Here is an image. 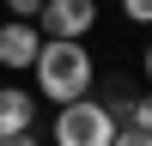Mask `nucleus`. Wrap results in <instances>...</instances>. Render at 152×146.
I'll return each instance as SVG.
<instances>
[{"label": "nucleus", "mask_w": 152, "mask_h": 146, "mask_svg": "<svg viewBox=\"0 0 152 146\" xmlns=\"http://www.w3.org/2000/svg\"><path fill=\"white\" fill-rule=\"evenodd\" d=\"M122 122L104 110V97H79V104L55 110V146H116Z\"/></svg>", "instance_id": "f03ea898"}, {"label": "nucleus", "mask_w": 152, "mask_h": 146, "mask_svg": "<svg viewBox=\"0 0 152 146\" xmlns=\"http://www.w3.org/2000/svg\"><path fill=\"white\" fill-rule=\"evenodd\" d=\"M0 146H43L37 134H12V140H0Z\"/></svg>", "instance_id": "9d476101"}, {"label": "nucleus", "mask_w": 152, "mask_h": 146, "mask_svg": "<svg viewBox=\"0 0 152 146\" xmlns=\"http://www.w3.org/2000/svg\"><path fill=\"white\" fill-rule=\"evenodd\" d=\"M91 24H97V0H43L37 31H43V36H67V43H79V36H91Z\"/></svg>", "instance_id": "7ed1b4c3"}, {"label": "nucleus", "mask_w": 152, "mask_h": 146, "mask_svg": "<svg viewBox=\"0 0 152 146\" xmlns=\"http://www.w3.org/2000/svg\"><path fill=\"white\" fill-rule=\"evenodd\" d=\"M31 122H37V97L24 85H0V140L31 134Z\"/></svg>", "instance_id": "39448f33"}, {"label": "nucleus", "mask_w": 152, "mask_h": 146, "mask_svg": "<svg viewBox=\"0 0 152 146\" xmlns=\"http://www.w3.org/2000/svg\"><path fill=\"white\" fill-rule=\"evenodd\" d=\"M6 18H24V24H37V18H43V0H6Z\"/></svg>", "instance_id": "0eeeda50"}, {"label": "nucleus", "mask_w": 152, "mask_h": 146, "mask_svg": "<svg viewBox=\"0 0 152 146\" xmlns=\"http://www.w3.org/2000/svg\"><path fill=\"white\" fill-rule=\"evenodd\" d=\"M140 73H146V85H152V43H146V55H140Z\"/></svg>", "instance_id": "9b49d317"}, {"label": "nucleus", "mask_w": 152, "mask_h": 146, "mask_svg": "<svg viewBox=\"0 0 152 146\" xmlns=\"http://www.w3.org/2000/svg\"><path fill=\"white\" fill-rule=\"evenodd\" d=\"M116 146H152V134H140V128H122V134H116Z\"/></svg>", "instance_id": "1a4fd4ad"}, {"label": "nucleus", "mask_w": 152, "mask_h": 146, "mask_svg": "<svg viewBox=\"0 0 152 146\" xmlns=\"http://www.w3.org/2000/svg\"><path fill=\"white\" fill-rule=\"evenodd\" d=\"M122 12H128L134 24H152V0H122Z\"/></svg>", "instance_id": "6e6552de"}, {"label": "nucleus", "mask_w": 152, "mask_h": 146, "mask_svg": "<svg viewBox=\"0 0 152 146\" xmlns=\"http://www.w3.org/2000/svg\"><path fill=\"white\" fill-rule=\"evenodd\" d=\"M43 55V31L24 18H0V67L6 73H31Z\"/></svg>", "instance_id": "20e7f679"}, {"label": "nucleus", "mask_w": 152, "mask_h": 146, "mask_svg": "<svg viewBox=\"0 0 152 146\" xmlns=\"http://www.w3.org/2000/svg\"><path fill=\"white\" fill-rule=\"evenodd\" d=\"M122 128H140V134H152V91H134V104H128V122Z\"/></svg>", "instance_id": "423d86ee"}, {"label": "nucleus", "mask_w": 152, "mask_h": 146, "mask_svg": "<svg viewBox=\"0 0 152 146\" xmlns=\"http://www.w3.org/2000/svg\"><path fill=\"white\" fill-rule=\"evenodd\" d=\"M37 85H43L49 104H79V97H91V49L85 43H67V36H49L43 55H37Z\"/></svg>", "instance_id": "f257e3e1"}]
</instances>
